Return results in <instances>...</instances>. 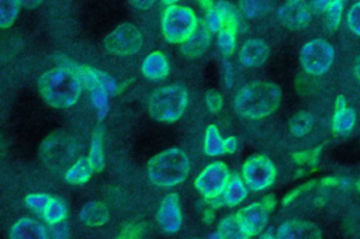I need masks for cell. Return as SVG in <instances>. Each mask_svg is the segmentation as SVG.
<instances>
[{"label":"cell","instance_id":"obj_15","mask_svg":"<svg viewBox=\"0 0 360 239\" xmlns=\"http://www.w3.org/2000/svg\"><path fill=\"white\" fill-rule=\"evenodd\" d=\"M79 75L82 77V82H84L86 86L89 87L90 93H91L93 104L96 105L100 118H103L105 115V112H107V108H108V103H107L108 93H107L105 87L103 86V83H101V80H100V77L97 75V70L89 69V67H83Z\"/></svg>","mask_w":360,"mask_h":239},{"label":"cell","instance_id":"obj_8","mask_svg":"<svg viewBox=\"0 0 360 239\" xmlns=\"http://www.w3.org/2000/svg\"><path fill=\"white\" fill-rule=\"evenodd\" d=\"M245 184L250 190H264L273 184L276 179V167L273 162L264 155H253L246 159L242 167Z\"/></svg>","mask_w":360,"mask_h":239},{"label":"cell","instance_id":"obj_40","mask_svg":"<svg viewBox=\"0 0 360 239\" xmlns=\"http://www.w3.org/2000/svg\"><path fill=\"white\" fill-rule=\"evenodd\" d=\"M330 1H326V0H322V1H312L311 3V7L318 11V13H322V11H326L328 10V6H329Z\"/></svg>","mask_w":360,"mask_h":239},{"label":"cell","instance_id":"obj_28","mask_svg":"<svg viewBox=\"0 0 360 239\" xmlns=\"http://www.w3.org/2000/svg\"><path fill=\"white\" fill-rule=\"evenodd\" d=\"M89 162L93 167V170L100 172L104 166V155H103V143H101V132L97 131L93 136V142L90 146V153H89Z\"/></svg>","mask_w":360,"mask_h":239},{"label":"cell","instance_id":"obj_33","mask_svg":"<svg viewBox=\"0 0 360 239\" xmlns=\"http://www.w3.org/2000/svg\"><path fill=\"white\" fill-rule=\"evenodd\" d=\"M343 1L340 0H335V1H330L329 6H328V10L325 11L326 13V21H328V25L330 28H336L342 20V11H343Z\"/></svg>","mask_w":360,"mask_h":239},{"label":"cell","instance_id":"obj_20","mask_svg":"<svg viewBox=\"0 0 360 239\" xmlns=\"http://www.w3.org/2000/svg\"><path fill=\"white\" fill-rule=\"evenodd\" d=\"M110 218V212L105 204L98 201L86 202L80 209V221L87 226H101Z\"/></svg>","mask_w":360,"mask_h":239},{"label":"cell","instance_id":"obj_27","mask_svg":"<svg viewBox=\"0 0 360 239\" xmlns=\"http://www.w3.org/2000/svg\"><path fill=\"white\" fill-rule=\"evenodd\" d=\"M312 125L314 117L307 111H300L290 119V132L294 136H304L311 131Z\"/></svg>","mask_w":360,"mask_h":239},{"label":"cell","instance_id":"obj_14","mask_svg":"<svg viewBox=\"0 0 360 239\" xmlns=\"http://www.w3.org/2000/svg\"><path fill=\"white\" fill-rule=\"evenodd\" d=\"M277 239H322L321 229L309 221H287L280 225Z\"/></svg>","mask_w":360,"mask_h":239},{"label":"cell","instance_id":"obj_12","mask_svg":"<svg viewBox=\"0 0 360 239\" xmlns=\"http://www.w3.org/2000/svg\"><path fill=\"white\" fill-rule=\"evenodd\" d=\"M236 218L243 226V229L252 236V235H257L264 229L269 221V212L263 204L255 202L239 209L236 214Z\"/></svg>","mask_w":360,"mask_h":239},{"label":"cell","instance_id":"obj_7","mask_svg":"<svg viewBox=\"0 0 360 239\" xmlns=\"http://www.w3.org/2000/svg\"><path fill=\"white\" fill-rule=\"evenodd\" d=\"M76 153V145L73 139L62 132L48 136L41 146V157L51 169H62L69 164Z\"/></svg>","mask_w":360,"mask_h":239},{"label":"cell","instance_id":"obj_39","mask_svg":"<svg viewBox=\"0 0 360 239\" xmlns=\"http://www.w3.org/2000/svg\"><path fill=\"white\" fill-rule=\"evenodd\" d=\"M236 148H238V142H236L235 136H229L225 139V152L232 153L236 150Z\"/></svg>","mask_w":360,"mask_h":239},{"label":"cell","instance_id":"obj_1","mask_svg":"<svg viewBox=\"0 0 360 239\" xmlns=\"http://www.w3.org/2000/svg\"><path fill=\"white\" fill-rule=\"evenodd\" d=\"M281 103V89L273 82H252L235 96L233 108L245 118L257 119L273 114Z\"/></svg>","mask_w":360,"mask_h":239},{"label":"cell","instance_id":"obj_30","mask_svg":"<svg viewBox=\"0 0 360 239\" xmlns=\"http://www.w3.org/2000/svg\"><path fill=\"white\" fill-rule=\"evenodd\" d=\"M239 7H240V10L243 11V14L246 17H259V15H263L264 13H267L271 8V6H269V3L253 1V0L240 1Z\"/></svg>","mask_w":360,"mask_h":239},{"label":"cell","instance_id":"obj_21","mask_svg":"<svg viewBox=\"0 0 360 239\" xmlns=\"http://www.w3.org/2000/svg\"><path fill=\"white\" fill-rule=\"evenodd\" d=\"M143 76L152 80L163 79L169 73V63L162 52H150L142 63Z\"/></svg>","mask_w":360,"mask_h":239},{"label":"cell","instance_id":"obj_26","mask_svg":"<svg viewBox=\"0 0 360 239\" xmlns=\"http://www.w3.org/2000/svg\"><path fill=\"white\" fill-rule=\"evenodd\" d=\"M68 214V209H66V204L60 200V198H55V197H51L45 211H44V218L48 224L51 225H55V224H59L65 219Z\"/></svg>","mask_w":360,"mask_h":239},{"label":"cell","instance_id":"obj_23","mask_svg":"<svg viewBox=\"0 0 360 239\" xmlns=\"http://www.w3.org/2000/svg\"><path fill=\"white\" fill-rule=\"evenodd\" d=\"M93 167L89 162V159H79L76 160L65 173V179L70 184H83L86 183L91 176Z\"/></svg>","mask_w":360,"mask_h":239},{"label":"cell","instance_id":"obj_24","mask_svg":"<svg viewBox=\"0 0 360 239\" xmlns=\"http://www.w3.org/2000/svg\"><path fill=\"white\" fill-rule=\"evenodd\" d=\"M218 233L222 239H249V233L243 229L240 222L235 217H226L219 222Z\"/></svg>","mask_w":360,"mask_h":239},{"label":"cell","instance_id":"obj_5","mask_svg":"<svg viewBox=\"0 0 360 239\" xmlns=\"http://www.w3.org/2000/svg\"><path fill=\"white\" fill-rule=\"evenodd\" d=\"M197 17L194 11L184 6H169L162 17V31L165 38L173 44L186 42L197 31Z\"/></svg>","mask_w":360,"mask_h":239},{"label":"cell","instance_id":"obj_18","mask_svg":"<svg viewBox=\"0 0 360 239\" xmlns=\"http://www.w3.org/2000/svg\"><path fill=\"white\" fill-rule=\"evenodd\" d=\"M354 124H356L354 110L346 104V100L343 96L338 97L333 121H332L333 131L338 134H347L353 129Z\"/></svg>","mask_w":360,"mask_h":239},{"label":"cell","instance_id":"obj_16","mask_svg":"<svg viewBox=\"0 0 360 239\" xmlns=\"http://www.w3.org/2000/svg\"><path fill=\"white\" fill-rule=\"evenodd\" d=\"M269 56V46L266 41L260 38H253L246 41L240 51H239V59L245 66L253 67L262 65Z\"/></svg>","mask_w":360,"mask_h":239},{"label":"cell","instance_id":"obj_43","mask_svg":"<svg viewBox=\"0 0 360 239\" xmlns=\"http://www.w3.org/2000/svg\"><path fill=\"white\" fill-rule=\"evenodd\" d=\"M208 239H222V238H221V235L217 232V233H212Z\"/></svg>","mask_w":360,"mask_h":239},{"label":"cell","instance_id":"obj_9","mask_svg":"<svg viewBox=\"0 0 360 239\" xmlns=\"http://www.w3.org/2000/svg\"><path fill=\"white\" fill-rule=\"evenodd\" d=\"M104 46L114 55H132L142 46V34L136 25L125 22L105 37Z\"/></svg>","mask_w":360,"mask_h":239},{"label":"cell","instance_id":"obj_32","mask_svg":"<svg viewBox=\"0 0 360 239\" xmlns=\"http://www.w3.org/2000/svg\"><path fill=\"white\" fill-rule=\"evenodd\" d=\"M51 197L48 194L44 193H35V194H28L25 197V204L30 209H32L34 212H41L44 214L48 202H49Z\"/></svg>","mask_w":360,"mask_h":239},{"label":"cell","instance_id":"obj_25","mask_svg":"<svg viewBox=\"0 0 360 239\" xmlns=\"http://www.w3.org/2000/svg\"><path fill=\"white\" fill-rule=\"evenodd\" d=\"M204 152L208 156H218V155L225 153V139L221 136V134L215 125H210L205 129Z\"/></svg>","mask_w":360,"mask_h":239},{"label":"cell","instance_id":"obj_10","mask_svg":"<svg viewBox=\"0 0 360 239\" xmlns=\"http://www.w3.org/2000/svg\"><path fill=\"white\" fill-rule=\"evenodd\" d=\"M229 180V170L224 162L208 164L195 179V188L205 197L212 198L224 193Z\"/></svg>","mask_w":360,"mask_h":239},{"label":"cell","instance_id":"obj_11","mask_svg":"<svg viewBox=\"0 0 360 239\" xmlns=\"http://www.w3.org/2000/svg\"><path fill=\"white\" fill-rule=\"evenodd\" d=\"M158 222L167 233H174L181 226V207L179 195L172 193L166 195L158 211Z\"/></svg>","mask_w":360,"mask_h":239},{"label":"cell","instance_id":"obj_29","mask_svg":"<svg viewBox=\"0 0 360 239\" xmlns=\"http://www.w3.org/2000/svg\"><path fill=\"white\" fill-rule=\"evenodd\" d=\"M18 14V3L17 1H10V0H3L0 1V25L3 28H7L13 24Z\"/></svg>","mask_w":360,"mask_h":239},{"label":"cell","instance_id":"obj_35","mask_svg":"<svg viewBox=\"0 0 360 239\" xmlns=\"http://www.w3.org/2000/svg\"><path fill=\"white\" fill-rule=\"evenodd\" d=\"M51 239H70L69 225L65 221L52 225L51 226Z\"/></svg>","mask_w":360,"mask_h":239},{"label":"cell","instance_id":"obj_31","mask_svg":"<svg viewBox=\"0 0 360 239\" xmlns=\"http://www.w3.org/2000/svg\"><path fill=\"white\" fill-rule=\"evenodd\" d=\"M235 32L233 28H224L218 32V46L222 53L231 55L235 49Z\"/></svg>","mask_w":360,"mask_h":239},{"label":"cell","instance_id":"obj_38","mask_svg":"<svg viewBox=\"0 0 360 239\" xmlns=\"http://www.w3.org/2000/svg\"><path fill=\"white\" fill-rule=\"evenodd\" d=\"M97 75H98V77H100L103 86L105 87L107 93H108V94H112V93L115 91V82L112 80V77H110L107 73L100 72V70H97Z\"/></svg>","mask_w":360,"mask_h":239},{"label":"cell","instance_id":"obj_36","mask_svg":"<svg viewBox=\"0 0 360 239\" xmlns=\"http://www.w3.org/2000/svg\"><path fill=\"white\" fill-rule=\"evenodd\" d=\"M205 103L211 112H218L222 107V97L218 91H208L205 96Z\"/></svg>","mask_w":360,"mask_h":239},{"label":"cell","instance_id":"obj_2","mask_svg":"<svg viewBox=\"0 0 360 239\" xmlns=\"http://www.w3.org/2000/svg\"><path fill=\"white\" fill-rule=\"evenodd\" d=\"M38 89L42 98L52 107L68 108L73 105L82 90V77L69 67H53L41 75Z\"/></svg>","mask_w":360,"mask_h":239},{"label":"cell","instance_id":"obj_13","mask_svg":"<svg viewBox=\"0 0 360 239\" xmlns=\"http://www.w3.org/2000/svg\"><path fill=\"white\" fill-rule=\"evenodd\" d=\"M278 18L287 28L298 30V28H304L305 25H308L309 20H311V13L305 3L292 0V1L284 3L280 7Z\"/></svg>","mask_w":360,"mask_h":239},{"label":"cell","instance_id":"obj_6","mask_svg":"<svg viewBox=\"0 0 360 239\" xmlns=\"http://www.w3.org/2000/svg\"><path fill=\"white\" fill-rule=\"evenodd\" d=\"M335 59L333 46L325 39H312L307 42L300 52L302 69L312 76H321L329 70Z\"/></svg>","mask_w":360,"mask_h":239},{"label":"cell","instance_id":"obj_17","mask_svg":"<svg viewBox=\"0 0 360 239\" xmlns=\"http://www.w3.org/2000/svg\"><path fill=\"white\" fill-rule=\"evenodd\" d=\"M8 239H48V232L41 222L21 218L11 226Z\"/></svg>","mask_w":360,"mask_h":239},{"label":"cell","instance_id":"obj_37","mask_svg":"<svg viewBox=\"0 0 360 239\" xmlns=\"http://www.w3.org/2000/svg\"><path fill=\"white\" fill-rule=\"evenodd\" d=\"M139 238V231L134 225H128L121 229L118 236L115 239H138Z\"/></svg>","mask_w":360,"mask_h":239},{"label":"cell","instance_id":"obj_44","mask_svg":"<svg viewBox=\"0 0 360 239\" xmlns=\"http://www.w3.org/2000/svg\"><path fill=\"white\" fill-rule=\"evenodd\" d=\"M260 239H274L271 235H263Z\"/></svg>","mask_w":360,"mask_h":239},{"label":"cell","instance_id":"obj_4","mask_svg":"<svg viewBox=\"0 0 360 239\" xmlns=\"http://www.w3.org/2000/svg\"><path fill=\"white\" fill-rule=\"evenodd\" d=\"M187 91L180 84H170L155 90L148 103L152 118L163 122L179 119L187 107Z\"/></svg>","mask_w":360,"mask_h":239},{"label":"cell","instance_id":"obj_22","mask_svg":"<svg viewBox=\"0 0 360 239\" xmlns=\"http://www.w3.org/2000/svg\"><path fill=\"white\" fill-rule=\"evenodd\" d=\"M246 186L245 183L238 177V176H232L225 188H224V193H222V197H224V201L225 204L233 207V205H238L240 204L245 197H246Z\"/></svg>","mask_w":360,"mask_h":239},{"label":"cell","instance_id":"obj_19","mask_svg":"<svg viewBox=\"0 0 360 239\" xmlns=\"http://www.w3.org/2000/svg\"><path fill=\"white\" fill-rule=\"evenodd\" d=\"M210 42H211L210 30L207 27L197 28V31L186 42L181 44L180 52L190 59L198 58L207 51V48L210 46Z\"/></svg>","mask_w":360,"mask_h":239},{"label":"cell","instance_id":"obj_34","mask_svg":"<svg viewBox=\"0 0 360 239\" xmlns=\"http://www.w3.org/2000/svg\"><path fill=\"white\" fill-rule=\"evenodd\" d=\"M347 25L353 34L360 37V1L350 7L347 13Z\"/></svg>","mask_w":360,"mask_h":239},{"label":"cell","instance_id":"obj_3","mask_svg":"<svg viewBox=\"0 0 360 239\" xmlns=\"http://www.w3.org/2000/svg\"><path fill=\"white\" fill-rule=\"evenodd\" d=\"M190 172V162L179 148L165 149L155 155L146 167L149 180L159 187H172L181 183Z\"/></svg>","mask_w":360,"mask_h":239},{"label":"cell","instance_id":"obj_41","mask_svg":"<svg viewBox=\"0 0 360 239\" xmlns=\"http://www.w3.org/2000/svg\"><path fill=\"white\" fill-rule=\"evenodd\" d=\"M353 75L354 77L360 82V55L356 58L354 60V65H353Z\"/></svg>","mask_w":360,"mask_h":239},{"label":"cell","instance_id":"obj_42","mask_svg":"<svg viewBox=\"0 0 360 239\" xmlns=\"http://www.w3.org/2000/svg\"><path fill=\"white\" fill-rule=\"evenodd\" d=\"M131 4L135 7V8H148L153 4V1H131Z\"/></svg>","mask_w":360,"mask_h":239}]
</instances>
